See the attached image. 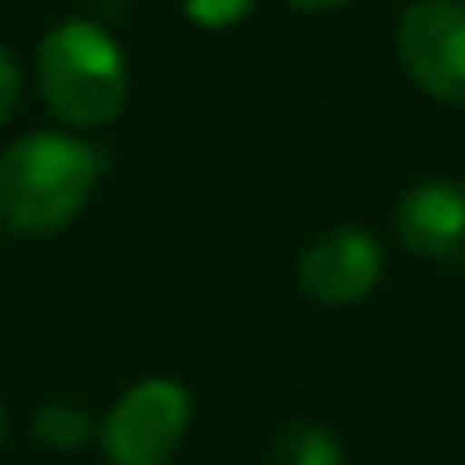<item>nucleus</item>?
Wrapping results in <instances>:
<instances>
[{"mask_svg": "<svg viewBox=\"0 0 465 465\" xmlns=\"http://www.w3.org/2000/svg\"><path fill=\"white\" fill-rule=\"evenodd\" d=\"M101 178V155L69 133H28L0 155V219L24 238L69 228Z\"/></svg>", "mask_w": 465, "mask_h": 465, "instance_id": "f257e3e1", "label": "nucleus"}, {"mask_svg": "<svg viewBox=\"0 0 465 465\" xmlns=\"http://www.w3.org/2000/svg\"><path fill=\"white\" fill-rule=\"evenodd\" d=\"M128 60L105 24H55L37 46V92L69 128H101L128 105Z\"/></svg>", "mask_w": 465, "mask_h": 465, "instance_id": "f03ea898", "label": "nucleus"}, {"mask_svg": "<svg viewBox=\"0 0 465 465\" xmlns=\"http://www.w3.org/2000/svg\"><path fill=\"white\" fill-rule=\"evenodd\" d=\"M392 42L406 78L424 96L465 105V0H411Z\"/></svg>", "mask_w": 465, "mask_h": 465, "instance_id": "7ed1b4c3", "label": "nucleus"}, {"mask_svg": "<svg viewBox=\"0 0 465 465\" xmlns=\"http://www.w3.org/2000/svg\"><path fill=\"white\" fill-rule=\"evenodd\" d=\"M192 420V397L178 379L133 383L101 424V447L114 465H164Z\"/></svg>", "mask_w": 465, "mask_h": 465, "instance_id": "20e7f679", "label": "nucleus"}, {"mask_svg": "<svg viewBox=\"0 0 465 465\" xmlns=\"http://www.w3.org/2000/svg\"><path fill=\"white\" fill-rule=\"evenodd\" d=\"M388 256L370 228L338 223L306 242L297 261V283L315 306H356L383 283Z\"/></svg>", "mask_w": 465, "mask_h": 465, "instance_id": "39448f33", "label": "nucleus"}, {"mask_svg": "<svg viewBox=\"0 0 465 465\" xmlns=\"http://www.w3.org/2000/svg\"><path fill=\"white\" fill-rule=\"evenodd\" d=\"M397 242L447 270H465V183L460 178H420L392 205Z\"/></svg>", "mask_w": 465, "mask_h": 465, "instance_id": "423d86ee", "label": "nucleus"}, {"mask_svg": "<svg viewBox=\"0 0 465 465\" xmlns=\"http://www.w3.org/2000/svg\"><path fill=\"white\" fill-rule=\"evenodd\" d=\"M270 465H342V442L320 420H292L274 433Z\"/></svg>", "mask_w": 465, "mask_h": 465, "instance_id": "0eeeda50", "label": "nucleus"}, {"mask_svg": "<svg viewBox=\"0 0 465 465\" xmlns=\"http://www.w3.org/2000/svg\"><path fill=\"white\" fill-rule=\"evenodd\" d=\"M33 438L42 447H55V451H74L92 438V415L83 406H69V401H46L37 406L33 415Z\"/></svg>", "mask_w": 465, "mask_h": 465, "instance_id": "6e6552de", "label": "nucleus"}, {"mask_svg": "<svg viewBox=\"0 0 465 465\" xmlns=\"http://www.w3.org/2000/svg\"><path fill=\"white\" fill-rule=\"evenodd\" d=\"M183 15L196 24V28H210V33H223V28H238L252 10L256 0H178Z\"/></svg>", "mask_w": 465, "mask_h": 465, "instance_id": "1a4fd4ad", "label": "nucleus"}, {"mask_svg": "<svg viewBox=\"0 0 465 465\" xmlns=\"http://www.w3.org/2000/svg\"><path fill=\"white\" fill-rule=\"evenodd\" d=\"M19 101H24V69H19V60L5 46H0V128L15 119Z\"/></svg>", "mask_w": 465, "mask_h": 465, "instance_id": "9d476101", "label": "nucleus"}, {"mask_svg": "<svg viewBox=\"0 0 465 465\" xmlns=\"http://www.w3.org/2000/svg\"><path fill=\"white\" fill-rule=\"evenodd\" d=\"M288 5L302 10V15H338V10L356 5V0H288Z\"/></svg>", "mask_w": 465, "mask_h": 465, "instance_id": "9b49d317", "label": "nucleus"}, {"mask_svg": "<svg viewBox=\"0 0 465 465\" xmlns=\"http://www.w3.org/2000/svg\"><path fill=\"white\" fill-rule=\"evenodd\" d=\"M5 433H10V420H5V406H0V442H5Z\"/></svg>", "mask_w": 465, "mask_h": 465, "instance_id": "f8f14e48", "label": "nucleus"}]
</instances>
